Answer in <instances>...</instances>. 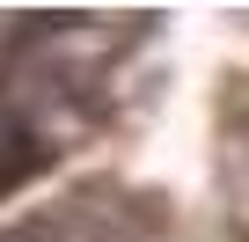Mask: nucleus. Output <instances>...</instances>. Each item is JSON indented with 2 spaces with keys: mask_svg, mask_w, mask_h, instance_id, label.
I'll use <instances>...</instances> for the list:
<instances>
[{
  "mask_svg": "<svg viewBox=\"0 0 249 242\" xmlns=\"http://www.w3.org/2000/svg\"><path fill=\"white\" fill-rule=\"evenodd\" d=\"M37 140L22 132V125H8V117H0V191H8V184H22L30 169H37V154H30Z\"/></svg>",
  "mask_w": 249,
  "mask_h": 242,
  "instance_id": "nucleus-1",
  "label": "nucleus"
}]
</instances>
